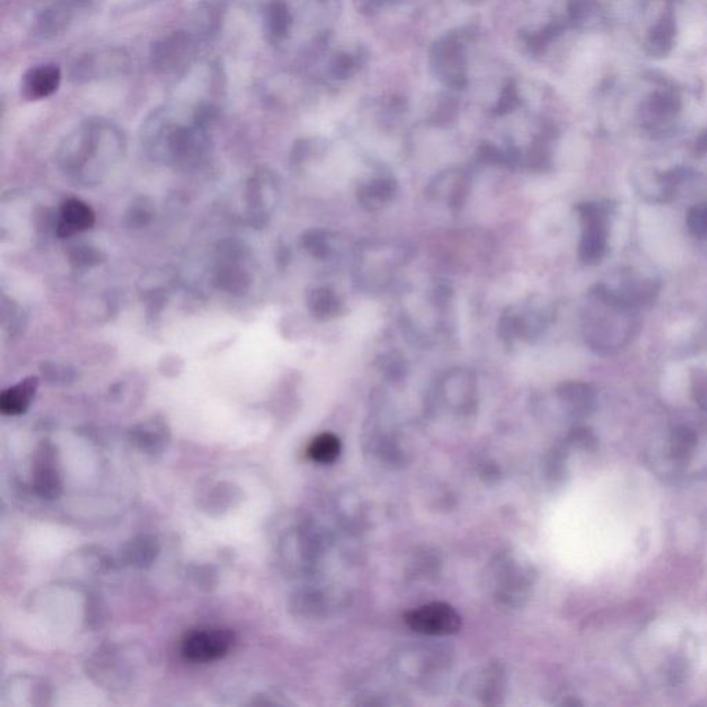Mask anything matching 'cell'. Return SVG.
<instances>
[{
	"label": "cell",
	"mask_w": 707,
	"mask_h": 707,
	"mask_svg": "<svg viewBox=\"0 0 707 707\" xmlns=\"http://www.w3.org/2000/svg\"><path fill=\"white\" fill-rule=\"evenodd\" d=\"M696 149L699 154H707V133L702 134L699 137L698 143H696Z\"/></svg>",
	"instance_id": "obj_17"
},
{
	"label": "cell",
	"mask_w": 707,
	"mask_h": 707,
	"mask_svg": "<svg viewBox=\"0 0 707 707\" xmlns=\"http://www.w3.org/2000/svg\"><path fill=\"white\" fill-rule=\"evenodd\" d=\"M585 234L580 242V259L587 264H595L603 259L606 250V213L601 206H582Z\"/></svg>",
	"instance_id": "obj_3"
},
{
	"label": "cell",
	"mask_w": 707,
	"mask_h": 707,
	"mask_svg": "<svg viewBox=\"0 0 707 707\" xmlns=\"http://www.w3.org/2000/svg\"><path fill=\"white\" fill-rule=\"evenodd\" d=\"M652 112L655 115L663 118V120H669L677 113L680 104H678L677 98L673 94H657L651 103Z\"/></svg>",
	"instance_id": "obj_15"
},
{
	"label": "cell",
	"mask_w": 707,
	"mask_h": 707,
	"mask_svg": "<svg viewBox=\"0 0 707 707\" xmlns=\"http://www.w3.org/2000/svg\"><path fill=\"white\" fill-rule=\"evenodd\" d=\"M235 644L234 631L224 627H202L185 634L182 655L193 663H209L223 659Z\"/></svg>",
	"instance_id": "obj_1"
},
{
	"label": "cell",
	"mask_w": 707,
	"mask_h": 707,
	"mask_svg": "<svg viewBox=\"0 0 707 707\" xmlns=\"http://www.w3.org/2000/svg\"><path fill=\"white\" fill-rule=\"evenodd\" d=\"M38 378H28L10 389H4L0 396V410L7 416H17L27 412L38 389Z\"/></svg>",
	"instance_id": "obj_7"
},
{
	"label": "cell",
	"mask_w": 707,
	"mask_h": 707,
	"mask_svg": "<svg viewBox=\"0 0 707 707\" xmlns=\"http://www.w3.org/2000/svg\"><path fill=\"white\" fill-rule=\"evenodd\" d=\"M63 72L56 64H39L25 72L22 79V95L28 102H39L58 90Z\"/></svg>",
	"instance_id": "obj_5"
},
{
	"label": "cell",
	"mask_w": 707,
	"mask_h": 707,
	"mask_svg": "<svg viewBox=\"0 0 707 707\" xmlns=\"http://www.w3.org/2000/svg\"><path fill=\"white\" fill-rule=\"evenodd\" d=\"M192 56L193 43L191 42L190 36L183 32H175L154 46L152 61L157 68L164 72H172L190 63Z\"/></svg>",
	"instance_id": "obj_6"
},
{
	"label": "cell",
	"mask_w": 707,
	"mask_h": 707,
	"mask_svg": "<svg viewBox=\"0 0 707 707\" xmlns=\"http://www.w3.org/2000/svg\"><path fill=\"white\" fill-rule=\"evenodd\" d=\"M166 435L167 430L165 425L149 423L134 431V441L140 446L141 451L158 453L165 449V443H167Z\"/></svg>",
	"instance_id": "obj_12"
},
{
	"label": "cell",
	"mask_w": 707,
	"mask_h": 707,
	"mask_svg": "<svg viewBox=\"0 0 707 707\" xmlns=\"http://www.w3.org/2000/svg\"><path fill=\"white\" fill-rule=\"evenodd\" d=\"M33 487L39 497L53 500L63 492L60 470L57 466L56 453L50 445H43L36 453L33 464Z\"/></svg>",
	"instance_id": "obj_4"
},
{
	"label": "cell",
	"mask_w": 707,
	"mask_h": 707,
	"mask_svg": "<svg viewBox=\"0 0 707 707\" xmlns=\"http://www.w3.org/2000/svg\"><path fill=\"white\" fill-rule=\"evenodd\" d=\"M157 554H158V544L157 541L149 538L137 539L128 550L129 561L139 567L151 564Z\"/></svg>",
	"instance_id": "obj_13"
},
{
	"label": "cell",
	"mask_w": 707,
	"mask_h": 707,
	"mask_svg": "<svg viewBox=\"0 0 707 707\" xmlns=\"http://www.w3.org/2000/svg\"><path fill=\"white\" fill-rule=\"evenodd\" d=\"M676 25L672 15L663 17L662 22L651 31L648 38V51L655 57L666 56L670 53L675 42Z\"/></svg>",
	"instance_id": "obj_10"
},
{
	"label": "cell",
	"mask_w": 707,
	"mask_h": 707,
	"mask_svg": "<svg viewBox=\"0 0 707 707\" xmlns=\"http://www.w3.org/2000/svg\"><path fill=\"white\" fill-rule=\"evenodd\" d=\"M412 631L427 636H451L458 633L461 618L453 606L445 603H431L410 611L405 616Z\"/></svg>",
	"instance_id": "obj_2"
},
{
	"label": "cell",
	"mask_w": 707,
	"mask_h": 707,
	"mask_svg": "<svg viewBox=\"0 0 707 707\" xmlns=\"http://www.w3.org/2000/svg\"><path fill=\"white\" fill-rule=\"evenodd\" d=\"M686 224L694 237L707 238V203L691 209Z\"/></svg>",
	"instance_id": "obj_14"
},
{
	"label": "cell",
	"mask_w": 707,
	"mask_h": 707,
	"mask_svg": "<svg viewBox=\"0 0 707 707\" xmlns=\"http://www.w3.org/2000/svg\"><path fill=\"white\" fill-rule=\"evenodd\" d=\"M264 24L268 36L278 42L285 38L291 27V14L283 0H270L264 10Z\"/></svg>",
	"instance_id": "obj_9"
},
{
	"label": "cell",
	"mask_w": 707,
	"mask_h": 707,
	"mask_svg": "<svg viewBox=\"0 0 707 707\" xmlns=\"http://www.w3.org/2000/svg\"><path fill=\"white\" fill-rule=\"evenodd\" d=\"M94 223V211L87 203L79 200H69L61 208L58 234L69 237L75 232L86 231Z\"/></svg>",
	"instance_id": "obj_8"
},
{
	"label": "cell",
	"mask_w": 707,
	"mask_h": 707,
	"mask_svg": "<svg viewBox=\"0 0 707 707\" xmlns=\"http://www.w3.org/2000/svg\"><path fill=\"white\" fill-rule=\"evenodd\" d=\"M309 456L319 464H329L339 458L342 443L336 435L321 434L314 438L309 446Z\"/></svg>",
	"instance_id": "obj_11"
},
{
	"label": "cell",
	"mask_w": 707,
	"mask_h": 707,
	"mask_svg": "<svg viewBox=\"0 0 707 707\" xmlns=\"http://www.w3.org/2000/svg\"><path fill=\"white\" fill-rule=\"evenodd\" d=\"M593 9V0H574V7H572V13H574L575 17L577 18H585L590 14Z\"/></svg>",
	"instance_id": "obj_16"
}]
</instances>
